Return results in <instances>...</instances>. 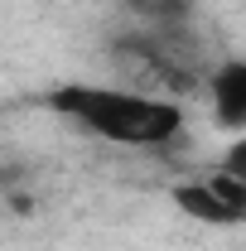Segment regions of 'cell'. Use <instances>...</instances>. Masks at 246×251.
I'll return each instance as SVG.
<instances>
[{"instance_id":"6da1fadb","label":"cell","mask_w":246,"mask_h":251,"mask_svg":"<svg viewBox=\"0 0 246 251\" xmlns=\"http://www.w3.org/2000/svg\"><path fill=\"white\" fill-rule=\"evenodd\" d=\"M49 111L87 130L92 140L121 145V150H159L184 130L179 97L140 92V87H111V82H63L44 97Z\"/></svg>"},{"instance_id":"7a4b0ae2","label":"cell","mask_w":246,"mask_h":251,"mask_svg":"<svg viewBox=\"0 0 246 251\" xmlns=\"http://www.w3.org/2000/svg\"><path fill=\"white\" fill-rule=\"evenodd\" d=\"M174 208L203 227H246V184L227 169H213L203 179H184L169 188Z\"/></svg>"},{"instance_id":"3957f363","label":"cell","mask_w":246,"mask_h":251,"mask_svg":"<svg viewBox=\"0 0 246 251\" xmlns=\"http://www.w3.org/2000/svg\"><path fill=\"white\" fill-rule=\"evenodd\" d=\"M208 106L222 130H246V58H227L208 73Z\"/></svg>"},{"instance_id":"277c9868","label":"cell","mask_w":246,"mask_h":251,"mask_svg":"<svg viewBox=\"0 0 246 251\" xmlns=\"http://www.w3.org/2000/svg\"><path fill=\"white\" fill-rule=\"evenodd\" d=\"M217 169H227L232 179H242V184H246V130L227 140V150L217 155Z\"/></svg>"}]
</instances>
